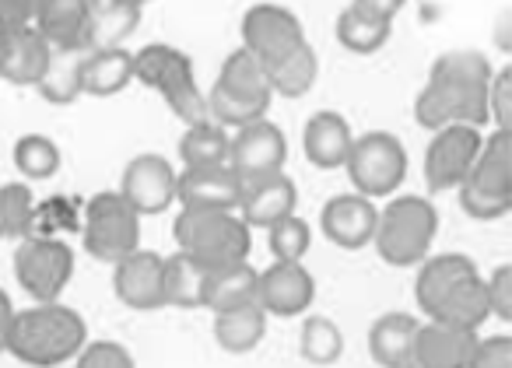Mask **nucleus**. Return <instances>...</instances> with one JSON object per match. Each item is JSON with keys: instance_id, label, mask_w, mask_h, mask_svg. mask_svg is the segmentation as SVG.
<instances>
[{"instance_id": "2f4dec72", "label": "nucleus", "mask_w": 512, "mask_h": 368, "mask_svg": "<svg viewBox=\"0 0 512 368\" xmlns=\"http://www.w3.org/2000/svg\"><path fill=\"white\" fill-rule=\"evenodd\" d=\"M316 74H320V57L309 43H302L299 50H292L285 60L267 67V78H271V92L288 95V99H299L309 88L316 85Z\"/></svg>"}, {"instance_id": "a878e982", "label": "nucleus", "mask_w": 512, "mask_h": 368, "mask_svg": "<svg viewBox=\"0 0 512 368\" xmlns=\"http://www.w3.org/2000/svg\"><path fill=\"white\" fill-rule=\"evenodd\" d=\"M488 316H491V309H488V291H484V277L474 270V274L460 277V281L442 295V302L435 305V312L428 319L463 326V330H477Z\"/></svg>"}, {"instance_id": "8fccbe9b", "label": "nucleus", "mask_w": 512, "mask_h": 368, "mask_svg": "<svg viewBox=\"0 0 512 368\" xmlns=\"http://www.w3.org/2000/svg\"><path fill=\"white\" fill-rule=\"evenodd\" d=\"M106 4H116V8H134V11H141L144 4H151V0H106Z\"/></svg>"}, {"instance_id": "393cba45", "label": "nucleus", "mask_w": 512, "mask_h": 368, "mask_svg": "<svg viewBox=\"0 0 512 368\" xmlns=\"http://www.w3.org/2000/svg\"><path fill=\"white\" fill-rule=\"evenodd\" d=\"M130 81H134V53H127L123 46L92 50L81 64V95L109 99V95H120Z\"/></svg>"}, {"instance_id": "20e7f679", "label": "nucleus", "mask_w": 512, "mask_h": 368, "mask_svg": "<svg viewBox=\"0 0 512 368\" xmlns=\"http://www.w3.org/2000/svg\"><path fill=\"white\" fill-rule=\"evenodd\" d=\"M439 232V211L425 197H397L379 211L372 246L390 267H418Z\"/></svg>"}, {"instance_id": "58836bf2", "label": "nucleus", "mask_w": 512, "mask_h": 368, "mask_svg": "<svg viewBox=\"0 0 512 368\" xmlns=\"http://www.w3.org/2000/svg\"><path fill=\"white\" fill-rule=\"evenodd\" d=\"M267 235H271L274 260H288V263H302V256L309 253V242H313V232H309V225L299 214H288V218L274 221L267 228Z\"/></svg>"}, {"instance_id": "0eeeda50", "label": "nucleus", "mask_w": 512, "mask_h": 368, "mask_svg": "<svg viewBox=\"0 0 512 368\" xmlns=\"http://www.w3.org/2000/svg\"><path fill=\"white\" fill-rule=\"evenodd\" d=\"M355 186L362 197H386L393 193L407 176V151L386 130H372V134L358 137L348 151V162H344Z\"/></svg>"}, {"instance_id": "39448f33", "label": "nucleus", "mask_w": 512, "mask_h": 368, "mask_svg": "<svg viewBox=\"0 0 512 368\" xmlns=\"http://www.w3.org/2000/svg\"><path fill=\"white\" fill-rule=\"evenodd\" d=\"M134 81L162 92L169 109L186 123H207V99L193 81V64L183 50L165 43H151L134 53Z\"/></svg>"}, {"instance_id": "f8f14e48", "label": "nucleus", "mask_w": 512, "mask_h": 368, "mask_svg": "<svg viewBox=\"0 0 512 368\" xmlns=\"http://www.w3.org/2000/svg\"><path fill=\"white\" fill-rule=\"evenodd\" d=\"M120 193L137 214H162L176 200V169L162 155H137L123 169Z\"/></svg>"}, {"instance_id": "1a4fd4ad", "label": "nucleus", "mask_w": 512, "mask_h": 368, "mask_svg": "<svg viewBox=\"0 0 512 368\" xmlns=\"http://www.w3.org/2000/svg\"><path fill=\"white\" fill-rule=\"evenodd\" d=\"M306 43L302 22L281 4H256L242 18V50H249L264 67L285 60Z\"/></svg>"}, {"instance_id": "4468645a", "label": "nucleus", "mask_w": 512, "mask_h": 368, "mask_svg": "<svg viewBox=\"0 0 512 368\" xmlns=\"http://www.w3.org/2000/svg\"><path fill=\"white\" fill-rule=\"evenodd\" d=\"M285 158H288V141L278 130V123H271L267 116L239 127V134L228 144V165H232L242 179L281 172L285 169Z\"/></svg>"}, {"instance_id": "9b49d317", "label": "nucleus", "mask_w": 512, "mask_h": 368, "mask_svg": "<svg viewBox=\"0 0 512 368\" xmlns=\"http://www.w3.org/2000/svg\"><path fill=\"white\" fill-rule=\"evenodd\" d=\"M316 298V281L302 263L274 260L264 274H256V305L267 316H302Z\"/></svg>"}, {"instance_id": "79ce46f5", "label": "nucleus", "mask_w": 512, "mask_h": 368, "mask_svg": "<svg viewBox=\"0 0 512 368\" xmlns=\"http://www.w3.org/2000/svg\"><path fill=\"white\" fill-rule=\"evenodd\" d=\"M509 113H512V67H502L498 74H491V85H488V120H495V130H509Z\"/></svg>"}, {"instance_id": "e433bc0d", "label": "nucleus", "mask_w": 512, "mask_h": 368, "mask_svg": "<svg viewBox=\"0 0 512 368\" xmlns=\"http://www.w3.org/2000/svg\"><path fill=\"white\" fill-rule=\"evenodd\" d=\"M15 165L25 179H50L60 169V148L43 134H29L15 144Z\"/></svg>"}, {"instance_id": "09e8293b", "label": "nucleus", "mask_w": 512, "mask_h": 368, "mask_svg": "<svg viewBox=\"0 0 512 368\" xmlns=\"http://www.w3.org/2000/svg\"><path fill=\"white\" fill-rule=\"evenodd\" d=\"M11 319H15V305H11V298L0 291V354H4V347H8Z\"/></svg>"}, {"instance_id": "a19ab883", "label": "nucleus", "mask_w": 512, "mask_h": 368, "mask_svg": "<svg viewBox=\"0 0 512 368\" xmlns=\"http://www.w3.org/2000/svg\"><path fill=\"white\" fill-rule=\"evenodd\" d=\"M78 368H137L130 351L113 340H95L78 351Z\"/></svg>"}, {"instance_id": "9d476101", "label": "nucleus", "mask_w": 512, "mask_h": 368, "mask_svg": "<svg viewBox=\"0 0 512 368\" xmlns=\"http://www.w3.org/2000/svg\"><path fill=\"white\" fill-rule=\"evenodd\" d=\"M481 130L467 123H449L432 137L425 151V183L428 190H453L470 176L477 151H481Z\"/></svg>"}, {"instance_id": "7ed1b4c3", "label": "nucleus", "mask_w": 512, "mask_h": 368, "mask_svg": "<svg viewBox=\"0 0 512 368\" xmlns=\"http://www.w3.org/2000/svg\"><path fill=\"white\" fill-rule=\"evenodd\" d=\"M172 235H176L179 253H186L204 270L246 260L249 246H253L246 221L221 207H183L176 214Z\"/></svg>"}, {"instance_id": "ddd939ff", "label": "nucleus", "mask_w": 512, "mask_h": 368, "mask_svg": "<svg viewBox=\"0 0 512 368\" xmlns=\"http://www.w3.org/2000/svg\"><path fill=\"white\" fill-rule=\"evenodd\" d=\"M295 204H299V190H295L292 176L267 172V176L242 179L235 214L246 221V228H271L274 221L295 214Z\"/></svg>"}, {"instance_id": "4c0bfd02", "label": "nucleus", "mask_w": 512, "mask_h": 368, "mask_svg": "<svg viewBox=\"0 0 512 368\" xmlns=\"http://www.w3.org/2000/svg\"><path fill=\"white\" fill-rule=\"evenodd\" d=\"M137 15L141 11L134 8H116V4H106V8H95L92 25H88V50H106V46H120V39L127 32H134Z\"/></svg>"}, {"instance_id": "bb28decb", "label": "nucleus", "mask_w": 512, "mask_h": 368, "mask_svg": "<svg viewBox=\"0 0 512 368\" xmlns=\"http://www.w3.org/2000/svg\"><path fill=\"white\" fill-rule=\"evenodd\" d=\"M214 85L242 102H256V106H271V99H274L267 67L260 64L249 50H235L232 57L221 64V74Z\"/></svg>"}, {"instance_id": "72a5a7b5", "label": "nucleus", "mask_w": 512, "mask_h": 368, "mask_svg": "<svg viewBox=\"0 0 512 368\" xmlns=\"http://www.w3.org/2000/svg\"><path fill=\"white\" fill-rule=\"evenodd\" d=\"M390 32H393V22L372 18L358 8L341 11V18H337V43L351 53H362V57L383 50L386 39H390Z\"/></svg>"}, {"instance_id": "c756f323", "label": "nucleus", "mask_w": 512, "mask_h": 368, "mask_svg": "<svg viewBox=\"0 0 512 368\" xmlns=\"http://www.w3.org/2000/svg\"><path fill=\"white\" fill-rule=\"evenodd\" d=\"M92 50H53L50 53V67L39 78V92L46 102L53 106H71L81 95V64Z\"/></svg>"}, {"instance_id": "6ab92c4d", "label": "nucleus", "mask_w": 512, "mask_h": 368, "mask_svg": "<svg viewBox=\"0 0 512 368\" xmlns=\"http://www.w3.org/2000/svg\"><path fill=\"white\" fill-rule=\"evenodd\" d=\"M477 347V330L428 319L414 337V368H467Z\"/></svg>"}, {"instance_id": "a211bd4d", "label": "nucleus", "mask_w": 512, "mask_h": 368, "mask_svg": "<svg viewBox=\"0 0 512 368\" xmlns=\"http://www.w3.org/2000/svg\"><path fill=\"white\" fill-rule=\"evenodd\" d=\"M379 211L372 207L369 197L351 193V197H334L320 214V228L334 246L341 249H365L372 246L376 235Z\"/></svg>"}, {"instance_id": "49530a36", "label": "nucleus", "mask_w": 512, "mask_h": 368, "mask_svg": "<svg viewBox=\"0 0 512 368\" xmlns=\"http://www.w3.org/2000/svg\"><path fill=\"white\" fill-rule=\"evenodd\" d=\"M32 15H36V0H0V32L32 25Z\"/></svg>"}, {"instance_id": "f03ea898", "label": "nucleus", "mask_w": 512, "mask_h": 368, "mask_svg": "<svg viewBox=\"0 0 512 368\" xmlns=\"http://www.w3.org/2000/svg\"><path fill=\"white\" fill-rule=\"evenodd\" d=\"M88 344L85 319L60 302H36L32 309L15 312L8 330V347L22 365L32 368H57L64 361L78 358Z\"/></svg>"}, {"instance_id": "5701e85b", "label": "nucleus", "mask_w": 512, "mask_h": 368, "mask_svg": "<svg viewBox=\"0 0 512 368\" xmlns=\"http://www.w3.org/2000/svg\"><path fill=\"white\" fill-rule=\"evenodd\" d=\"M467 186L488 197H509L512 200V144L509 130H495L488 141H481L474 165H470Z\"/></svg>"}, {"instance_id": "aec40b11", "label": "nucleus", "mask_w": 512, "mask_h": 368, "mask_svg": "<svg viewBox=\"0 0 512 368\" xmlns=\"http://www.w3.org/2000/svg\"><path fill=\"white\" fill-rule=\"evenodd\" d=\"M239 190H242V176L232 165L183 169V176H176L179 207H221V211H235Z\"/></svg>"}, {"instance_id": "dca6fc26", "label": "nucleus", "mask_w": 512, "mask_h": 368, "mask_svg": "<svg viewBox=\"0 0 512 368\" xmlns=\"http://www.w3.org/2000/svg\"><path fill=\"white\" fill-rule=\"evenodd\" d=\"M113 291L127 309L137 312H155L165 305L162 298V256L134 249L130 256H123L120 263H113Z\"/></svg>"}, {"instance_id": "f3484780", "label": "nucleus", "mask_w": 512, "mask_h": 368, "mask_svg": "<svg viewBox=\"0 0 512 368\" xmlns=\"http://www.w3.org/2000/svg\"><path fill=\"white\" fill-rule=\"evenodd\" d=\"M50 53L53 46L39 36L36 25L0 32V78H8L18 88L39 85V78L50 67Z\"/></svg>"}, {"instance_id": "6e6552de", "label": "nucleus", "mask_w": 512, "mask_h": 368, "mask_svg": "<svg viewBox=\"0 0 512 368\" xmlns=\"http://www.w3.org/2000/svg\"><path fill=\"white\" fill-rule=\"evenodd\" d=\"M18 284L36 302H57L74 277V249L50 235H25L15 253Z\"/></svg>"}, {"instance_id": "c85d7f7f", "label": "nucleus", "mask_w": 512, "mask_h": 368, "mask_svg": "<svg viewBox=\"0 0 512 368\" xmlns=\"http://www.w3.org/2000/svg\"><path fill=\"white\" fill-rule=\"evenodd\" d=\"M267 333V312L256 302L239 305V309L214 312V340L228 354H249Z\"/></svg>"}, {"instance_id": "473e14b6", "label": "nucleus", "mask_w": 512, "mask_h": 368, "mask_svg": "<svg viewBox=\"0 0 512 368\" xmlns=\"http://www.w3.org/2000/svg\"><path fill=\"white\" fill-rule=\"evenodd\" d=\"M228 144L232 137L218 123H193L179 141V158L186 169H207V165H228Z\"/></svg>"}, {"instance_id": "7c9ffc66", "label": "nucleus", "mask_w": 512, "mask_h": 368, "mask_svg": "<svg viewBox=\"0 0 512 368\" xmlns=\"http://www.w3.org/2000/svg\"><path fill=\"white\" fill-rule=\"evenodd\" d=\"M204 267L186 253H172L162 260V298L176 309H200V291H204Z\"/></svg>"}, {"instance_id": "4be33fe9", "label": "nucleus", "mask_w": 512, "mask_h": 368, "mask_svg": "<svg viewBox=\"0 0 512 368\" xmlns=\"http://www.w3.org/2000/svg\"><path fill=\"white\" fill-rule=\"evenodd\" d=\"M418 319L407 312H386L369 330V354L383 368H411L414 365V337H418Z\"/></svg>"}, {"instance_id": "c03bdc74", "label": "nucleus", "mask_w": 512, "mask_h": 368, "mask_svg": "<svg viewBox=\"0 0 512 368\" xmlns=\"http://www.w3.org/2000/svg\"><path fill=\"white\" fill-rule=\"evenodd\" d=\"M467 368H512V337L498 333V337H477V347L470 354Z\"/></svg>"}, {"instance_id": "f257e3e1", "label": "nucleus", "mask_w": 512, "mask_h": 368, "mask_svg": "<svg viewBox=\"0 0 512 368\" xmlns=\"http://www.w3.org/2000/svg\"><path fill=\"white\" fill-rule=\"evenodd\" d=\"M491 64L477 50H453L442 53L432 64L428 85L418 92L414 102V120L425 130H442L449 123H467L484 127L488 123V85Z\"/></svg>"}, {"instance_id": "412c9836", "label": "nucleus", "mask_w": 512, "mask_h": 368, "mask_svg": "<svg viewBox=\"0 0 512 368\" xmlns=\"http://www.w3.org/2000/svg\"><path fill=\"white\" fill-rule=\"evenodd\" d=\"M351 144H355L351 123L341 113H330V109L316 113L306 123V134H302V148H306V158L316 169H341L348 162Z\"/></svg>"}, {"instance_id": "2eb2a0df", "label": "nucleus", "mask_w": 512, "mask_h": 368, "mask_svg": "<svg viewBox=\"0 0 512 368\" xmlns=\"http://www.w3.org/2000/svg\"><path fill=\"white\" fill-rule=\"evenodd\" d=\"M102 0H36L32 25L53 50H88V25Z\"/></svg>"}, {"instance_id": "cd10ccee", "label": "nucleus", "mask_w": 512, "mask_h": 368, "mask_svg": "<svg viewBox=\"0 0 512 368\" xmlns=\"http://www.w3.org/2000/svg\"><path fill=\"white\" fill-rule=\"evenodd\" d=\"M474 270H477L474 260L460 253H442V256H432V260H421L418 281H414V298H418L421 312L432 316L435 305L442 302V295H446L460 277L474 274Z\"/></svg>"}, {"instance_id": "37998d69", "label": "nucleus", "mask_w": 512, "mask_h": 368, "mask_svg": "<svg viewBox=\"0 0 512 368\" xmlns=\"http://www.w3.org/2000/svg\"><path fill=\"white\" fill-rule=\"evenodd\" d=\"M460 207H463V214L474 218V221H498V218L509 214L512 200L509 197H488V193H477L463 183L460 186Z\"/></svg>"}, {"instance_id": "b1692460", "label": "nucleus", "mask_w": 512, "mask_h": 368, "mask_svg": "<svg viewBox=\"0 0 512 368\" xmlns=\"http://www.w3.org/2000/svg\"><path fill=\"white\" fill-rule=\"evenodd\" d=\"M249 302H256V270L249 267L246 260L211 267L204 274V291H200V305H204V309L228 312Z\"/></svg>"}, {"instance_id": "ea45409f", "label": "nucleus", "mask_w": 512, "mask_h": 368, "mask_svg": "<svg viewBox=\"0 0 512 368\" xmlns=\"http://www.w3.org/2000/svg\"><path fill=\"white\" fill-rule=\"evenodd\" d=\"M78 207L74 200L53 197L46 204H36V214H32V232L29 235H50V239H60L64 232H78Z\"/></svg>"}, {"instance_id": "423d86ee", "label": "nucleus", "mask_w": 512, "mask_h": 368, "mask_svg": "<svg viewBox=\"0 0 512 368\" xmlns=\"http://www.w3.org/2000/svg\"><path fill=\"white\" fill-rule=\"evenodd\" d=\"M85 249L99 263H120L134 249H141V214L116 190L95 193L85 204Z\"/></svg>"}, {"instance_id": "a18cd8bd", "label": "nucleus", "mask_w": 512, "mask_h": 368, "mask_svg": "<svg viewBox=\"0 0 512 368\" xmlns=\"http://www.w3.org/2000/svg\"><path fill=\"white\" fill-rule=\"evenodd\" d=\"M484 291H488L491 316H498L502 323H509L512 319V267H498L495 274L484 281Z\"/></svg>"}, {"instance_id": "c9c22d12", "label": "nucleus", "mask_w": 512, "mask_h": 368, "mask_svg": "<svg viewBox=\"0 0 512 368\" xmlns=\"http://www.w3.org/2000/svg\"><path fill=\"white\" fill-rule=\"evenodd\" d=\"M344 354V337L327 316H309L302 326V358L313 365H334Z\"/></svg>"}, {"instance_id": "f704fd0d", "label": "nucleus", "mask_w": 512, "mask_h": 368, "mask_svg": "<svg viewBox=\"0 0 512 368\" xmlns=\"http://www.w3.org/2000/svg\"><path fill=\"white\" fill-rule=\"evenodd\" d=\"M32 214H36V197L25 183L0 186V239H25L32 232Z\"/></svg>"}, {"instance_id": "de8ad7c7", "label": "nucleus", "mask_w": 512, "mask_h": 368, "mask_svg": "<svg viewBox=\"0 0 512 368\" xmlns=\"http://www.w3.org/2000/svg\"><path fill=\"white\" fill-rule=\"evenodd\" d=\"M404 4L407 0H355L351 8L365 11V15H372V18H383V22H393V15H397Z\"/></svg>"}]
</instances>
